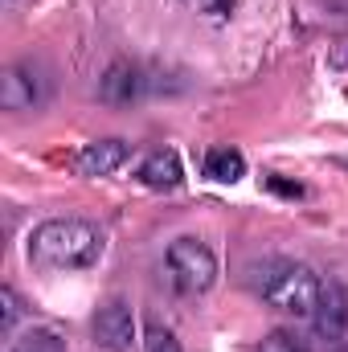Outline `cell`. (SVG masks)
Returning <instances> with one entry per match:
<instances>
[{"label":"cell","mask_w":348,"mask_h":352,"mask_svg":"<svg viewBox=\"0 0 348 352\" xmlns=\"http://www.w3.org/2000/svg\"><path fill=\"white\" fill-rule=\"evenodd\" d=\"M0 303H4L0 328H4V332H12V324H17V316H21V299H17V291H12V287H4V291H0Z\"/></svg>","instance_id":"obj_14"},{"label":"cell","mask_w":348,"mask_h":352,"mask_svg":"<svg viewBox=\"0 0 348 352\" xmlns=\"http://www.w3.org/2000/svg\"><path fill=\"white\" fill-rule=\"evenodd\" d=\"M102 230L83 217H50L29 234V258L50 270H87L102 258Z\"/></svg>","instance_id":"obj_1"},{"label":"cell","mask_w":348,"mask_h":352,"mask_svg":"<svg viewBox=\"0 0 348 352\" xmlns=\"http://www.w3.org/2000/svg\"><path fill=\"white\" fill-rule=\"evenodd\" d=\"M254 287L259 295L283 316H299V320H312L316 307H320V295H324V278L303 263H291V258H270L254 270Z\"/></svg>","instance_id":"obj_2"},{"label":"cell","mask_w":348,"mask_h":352,"mask_svg":"<svg viewBox=\"0 0 348 352\" xmlns=\"http://www.w3.org/2000/svg\"><path fill=\"white\" fill-rule=\"evenodd\" d=\"M201 168H205L209 180H217V184H234V180H242V173H246V160H242L238 148H209Z\"/></svg>","instance_id":"obj_10"},{"label":"cell","mask_w":348,"mask_h":352,"mask_svg":"<svg viewBox=\"0 0 348 352\" xmlns=\"http://www.w3.org/2000/svg\"><path fill=\"white\" fill-rule=\"evenodd\" d=\"M8 352H66V340H62V332H54V328H29V332H21V336L12 340Z\"/></svg>","instance_id":"obj_11"},{"label":"cell","mask_w":348,"mask_h":352,"mask_svg":"<svg viewBox=\"0 0 348 352\" xmlns=\"http://www.w3.org/2000/svg\"><path fill=\"white\" fill-rule=\"evenodd\" d=\"M164 263H168L173 283L180 291H188V295L209 291L213 278H217V258H213V250L201 238H176L168 246V254H164Z\"/></svg>","instance_id":"obj_3"},{"label":"cell","mask_w":348,"mask_h":352,"mask_svg":"<svg viewBox=\"0 0 348 352\" xmlns=\"http://www.w3.org/2000/svg\"><path fill=\"white\" fill-rule=\"evenodd\" d=\"M140 184H148V188H176L180 180H184V168H180V156H176L173 148H160V152H152L144 164H140Z\"/></svg>","instance_id":"obj_9"},{"label":"cell","mask_w":348,"mask_h":352,"mask_svg":"<svg viewBox=\"0 0 348 352\" xmlns=\"http://www.w3.org/2000/svg\"><path fill=\"white\" fill-rule=\"evenodd\" d=\"M50 98V78L33 62H17L0 78V107L4 111H37Z\"/></svg>","instance_id":"obj_4"},{"label":"cell","mask_w":348,"mask_h":352,"mask_svg":"<svg viewBox=\"0 0 348 352\" xmlns=\"http://www.w3.org/2000/svg\"><path fill=\"white\" fill-rule=\"evenodd\" d=\"M127 156H131V148L123 140H90L74 156V168L83 176H111L115 168L127 164Z\"/></svg>","instance_id":"obj_7"},{"label":"cell","mask_w":348,"mask_h":352,"mask_svg":"<svg viewBox=\"0 0 348 352\" xmlns=\"http://www.w3.org/2000/svg\"><path fill=\"white\" fill-rule=\"evenodd\" d=\"M266 188H274V192H283V197H303V184H287V180H279L274 173L266 176Z\"/></svg>","instance_id":"obj_15"},{"label":"cell","mask_w":348,"mask_h":352,"mask_svg":"<svg viewBox=\"0 0 348 352\" xmlns=\"http://www.w3.org/2000/svg\"><path fill=\"white\" fill-rule=\"evenodd\" d=\"M259 352H307V344L295 340L291 332H270V336H262Z\"/></svg>","instance_id":"obj_13"},{"label":"cell","mask_w":348,"mask_h":352,"mask_svg":"<svg viewBox=\"0 0 348 352\" xmlns=\"http://www.w3.org/2000/svg\"><path fill=\"white\" fill-rule=\"evenodd\" d=\"M312 324H316V332L328 336V340L345 336V328H348V291L340 287V283H332V278L324 283V295H320V307H316Z\"/></svg>","instance_id":"obj_8"},{"label":"cell","mask_w":348,"mask_h":352,"mask_svg":"<svg viewBox=\"0 0 348 352\" xmlns=\"http://www.w3.org/2000/svg\"><path fill=\"white\" fill-rule=\"evenodd\" d=\"M144 352H184V349H180V340H176L168 328L148 324V332H144Z\"/></svg>","instance_id":"obj_12"},{"label":"cell","mask_w":348,"mask_h":352,"mask_svg":"<svg viewBox=\"0 0 348 352\" xmlns=\"http://www.w3.org/2000/svg\"><path fill=\"white\" fill-rule=\"evenodd\" d=\"M144 90H148V78H144V70L131 66V62H115V66L102 74V82H98L102 102H111V107H131V102L144 98Z\"/></svg>","instance_id":"obj_6"},{"label":"cell","mask_w":348,"mask_h":352,"mask_svg":"<svg viewBox=\"0 0 348 352\" xmlns=\"http://www.w3.org/2000/svg\"><path fill=\"white\" fill-rule=\"evenodd\" d=\"M94 340L107 352H131L135 344V316L123 299H111L94 311Z\"/></svg>","instance_id":"obj_5"}]
</instances>
